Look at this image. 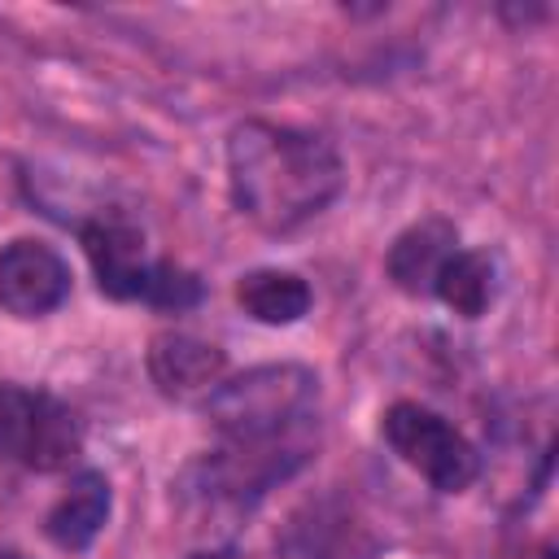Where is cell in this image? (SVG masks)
I'll use <instances>...</instances> for the list:
<instances>
[{
	"instance_id": "4",
	"label": "cell",
	"mask_w": 559,
	"mask_h": 559,
	"mask_svg": "<svg viewBox=\"0 0 559 559\" xmlns=\"http://www.w3.org/2000/svg\"><path fill=\"white\" fill-rule=\"evenodd\" d=\"M380 432H384L389 450L441 493H463L480 476L476 445L445 415H437L419 402H393L380 419Z\"/></svg>"
},
{
	"instance_id": "14",
	"label": "cell",
	"mask_w": 559,
	"mask_h": 559,
	"mask_svg": "<svg viewBox=\"0 0 559 559\" xmlns=\"http://www.w3.org/2000/svg\"><path fill=\"white\" fill-rule=\"evenodd\" d=\"M192 559H245V555H236V550H201Z\"/></svg>"
},
{
	"instance_id": "7",
	"label": "cell",
	"mask_w": 559,
	"mask_h": 559,
	"mask_svg": "<svg viewBox=\"0 0 559 559\" xmlns=\"http://www.w3.org/2000/svg\"><path fill=\"white\" fill-rule=\"evenodd\" d=\"M223 349L188 336V332H162L148 341V376L153 384L175 397V402H192V397H210L223 384Z\"/></svg>"
},
{
	"instance_id": "10",
	"label": "cell",
	"mask_w": 559,
	"mask_h": 559,
	"mask_svg": "<svg viewBox=\"0 0 559 559\" xmlns=\"http://www.w3.org/2000/svg\"><path fill=\"white\" fill-rule=\"evenodd\" d=\"M293 550L297 559H371L376 542L341 502H310L293 520Z\"/></svg>"
},
{
	"instance_id": "15",
	"label": "cell",
	"mask_w": 559,
	"mask_h": 559,
	"mask_svg": "<svg viewBox=\"0 0 559 559\" xmlns=\"http://www.w3.org/2000/svg\"><path fill=\"white\" fill-rule=\"evenodd\" d=\"M537 559H555V546H550V542H546V546H542V550H537Z\"/></svg>"
},
{
	"instance_id": "2",
	"label": "cell",
	"mask_w": 559,
	"mask_h": 559,
	"mask_svg": "<svg viewBox=\"0 0 559 559\" xmlns=\"http://www.w3.org/2000/svg\"><path fill=\"white\" fill-rule=\"evenodd\" d=\"M319 376L301 362H266L223 380L205 419L223 445H314Z\"/></svg>"
},
{
	"instance_id": "11",
	"label": "cell",
	"mask_w": 559,
	"mask_h": 559,
	"mask_svg": "<svg viewBox=\"0 0 559 559\" xmlns=\"http://www.w3.org/2000/svg\"><path fill=\"white\" fill-rule=\"evenodd\" d=\"M236 301L249 319L266 323V328H288L310 310V284L297 271H280V266H258L249 275H240L236 284Z\"/></svg>"
},
{
	"instance_id": "8",
	"label": "cell",
	"mask_w": 559,
	"mask_h": 559,
	"mask_svg": "<svg viewBox=\"0 0 559 559\" xmlns=\"http://www.w3.org/2000/svg\"><path fill=\"white\" fill-rule=\"evenodd\" d=\"M459 249V231H454V223H445V218H419V223H411L397 240H393V249H389V258H384V266H389V280L402 288V293H411V297H428L432 293V284H437V275H441V266L450 262V253Z\"/></svg>"
},
{
	"instance_id": "9",
	"label": "cell",
	"mask_w": 559,
	"mask_h": 559,
	"mask_svg": "<svg viewBox=\"0 0 559 559\" xmlns=\"http://www.w3.org/2000/svg\"><path fill=\"white\" fill-rule=\"evenodd\" d=\"M109 502H114V493H109L105 472H92L87 467V472L70 476L66 493L52 502V511L44 520L48 542L57 550H66V555H83L100 537V528L109 520Z\"/></svg>"
},
{
	"instance_id": "13",
	"label": "cell",
	"mask_w": 559,
	"mask_h": 559,
	"mask_svg": "<svg viewBox=\"0 0 559 559\" xmlns=\"http://www.w3.org/2000/svg\"><path fill=\"white\" fill-rule=\"evenodd\" d=\"M201 280L192 275V271H183V266H175V262H153L148 266V280H144V293H140V301L144 306H153V310H192L197 301H201Z\"/></svg>"
},
{
	"instance_id": "16",
	"label": "cell",
	"mask_w": 559,
	"mask_h": 559,
	"mask_svg": "<svg viewBox=\"0 0 559 559\" xmlns=\"http://www.w3.org/2000/svg\"><path fill=\"white\" fill-rule=\"evenodd\" d=\"M0 559H26V555H17V550H0Z\"/></svg>"
},
{
	"instance_id": "6",
	"label": "cell",
	"mask_w": 559,
	"mask_h": 559,
	"mask_svg": "<svg viewBox=\"0 0 559 559\" xmlns=\"http://www.w3.org/2000/svg\"><path fill=\"white\" fill-rule=\"evenodd\" d=\"M79 240H83V253L96 271L100 293L118 297V301H140L148 266H153V258L144 249V231L118 214H100V218L79 227Z\"/></svg>"
},
{
	"instance_id": "12",
	"label": "cell",
	"mask_w": 559,
	"mask_h": 559,
	"mask_svg": "<svg viewBox=\"0 0 559 559\" xmlns=\"http://www.w3.org/2000/svg\"><path fill=\"white\" fill-rule=\"evenodd\" d=\"M432 293L463 319H476L489 310L493 301V262L489 253H476V249H454L450 262L441 266Z\"/></svg>"
},
{
	"instance_id": "3",
	"label": "cell",
	"mask_w": 559,
	"mask_h": 559,
	"mask_svg": "<svg viewBox=\"0 0 559 559\" xmlns=\"http://www.w3.org/2000/svg\"><path fill=\"white\" fill-rule=\"evenodd\" d=\"M79 454L83 424L61 397L0 384V459L31 472H66Z\"/></svg>"
},
{
	"instance_id": "5",
	"label": "cell",
	"mask_w": 559,
	"mask_h": 559,
	"mask_svg": "<svg viewBox=\"0 0 559 559\" xmlns=\"http://www.w3.org/2000/svg\"><path fill=\"white\" fill-rule=\"evenodd\" d=\"M70 297V266L44 240H9L0 249V310L13 319L52 314Z\"/></svg>"
},
{
	"instance_id": "1",
	"label": "cell",
	"mask_w": 559,
	"mask_h": 559,
	"mask_svg": "<svg viewBox=\"0 0 559 559\" xmlns=\"http://www.w3.org/2000/svg\"><path fill=\"white\" fill-rule=\"evenodd\" d=\"M345 183L341 153L301 127L249 118L227 135V188L236 210L266 236L319 218Z\"/></svg>"
}]
</instances>
